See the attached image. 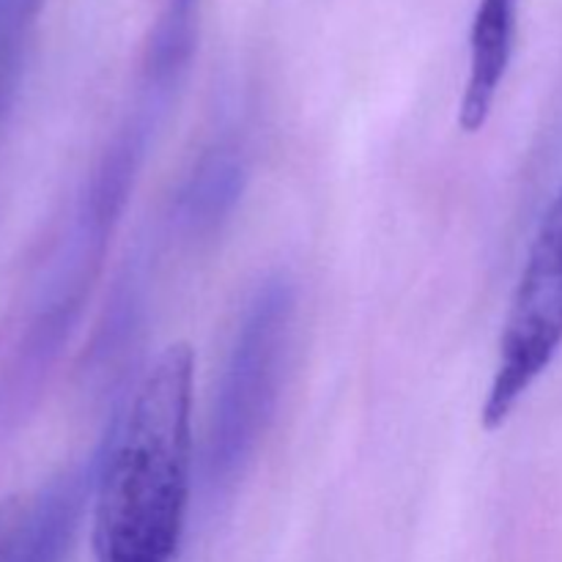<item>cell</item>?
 <instances>
[{
	"mask_svg": "<svg viewBox=\"0 0 562 562\" xmlns=\"http://www.w3.org/2000/svg\"><path fill=\"white\" fill-rule=\"evenodd\" d=\"M562 349V184L532 239L499 335L481 420L497 431Z\"/></svg>",
	"mask_w": 562,
	"mask_h": 562,
	"instance_id": "3",
	"label": "cell"
},
{
	"mask_svg": "<svg viewBox=\"0 0 562 562\" xmlns=\"http://www.w3.org/2000/svg\"><path fill=\"white\" fill-rule=\"evenodd\" d=\"M516 5L519 0H481L472 16L470 66L459 104L464 132L483 130L497 102L516 47Z\"/></svg>",
	"mask_w": 562,
	"mask_h": 562,
	"instance_id": "4",
	"label": "cell"
},
{
	"mask_svg": "<svg viewBox=\"0 0 562 562\" xmlns=\"http://www.w3.org/2000/svg\"><path fill=\"white\" fill-rule=\"evenodd\" d=\"M245 187V151L236 140H220L206 148L179 192L181 223L190 231H212L239 201Z\"/></svg>",
	"mask_w": 562,
	"mask_h": 562,
	"instance_id": "5",
	"label": "cell"
},
{
	"mask_svg": "<svg viewBox=\"0 0 562 562\" xmlns=\"http://www.w3.org/2000/svg\"><path fill=\"white\" fill-rule=\"evenodd\" d=\"M296 322V285L267 278L241 311L214 390L203 475L209 492H231L250 470L283 395Z\"/></svg>",
	"mask_w": 562,
	"mask_h": 562,
	"instance_id": "2",
	"label": "cell"
},
{
	"mask_svg": "<svg viewBox=\"0 0 562 562\" xmlns=\"http://www.w3.org/2000/svg\"><path fill=\"white\" fill-rule=\"evenodd\" d=\"M42 5L44 0H0V113L20 80Z\"/></svg>",
	"mask_w": 562,
	"mask_h": 562,
	"instance_id": "6",
	"label": "cell"
},
{
	"mask_svg": "<svg viewBox=\"0 0 562 562\" xmlns=\"http://www.w3.org/2000/svg\"><path fill=\"white\" fill-rule=\"evenodd\" d=\"M195 351L170 344L115 417L91 477L97 562H173L192 494Z\"/></svg>",
	"mask_w": 562,
	"mask_h": 562,
	"instance_id": "1",
	"label": "cell"
}]
</instances>
